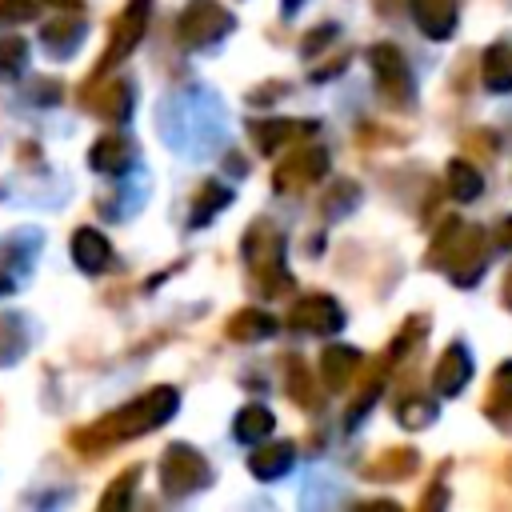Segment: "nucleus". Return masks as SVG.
<instances>
[{"mask_svg": "<svg viewBox=\"0 0 512 512\" xmlns=\"http://www.w3.org/2000/svg\"><path fill=\"white\" fill-rule=\"evenodd\" d=\"M292 460H296L292 444H260V448L248 456V472H252L256 480H276V476H284V472L292 468Z\"/></svg>", "mask_w": 512, "mask_h": 512, "instance_id": "nucleus-14", "label": "nucleus"}, {"mask_svg": "<svg viewBox=\"0 0 512 512\" xmlns=\"http://www.w3.org/2000/svg\"><path fill=\"white\" fill-rule=\"evenodd\" d=\"M236 28V16L220 0H188V8L176 20L184 48H212Z\"/></svg>", "mask_w": 512, "mask_h": 512, "instance_id": "nucleus-3", "label": "nucleus"}, {"mask_svg": "<svg viewBox=\"0 0 512 512\" xmlns=\"http://www.w3.org/2000/svg\"><path fill=\"white\" fill-rule=\"evenodd\" d=\"M40 44H44L48 56H72L84 44V20L80 16H60V20L44 24Z\"/></svg>", "mask_w": 512, "mask_h": 512, "instance_id": "nucleus-10", "label": "nucleus"}, {"mask_svg": "<svg viewBox=\"0 0 512 512\" xmlns=\"http://www.w3.org/2000/svg\"><path fill=\"white\" fill-rule=\"evenodd\" d=\"M208 480H212V468H208V460L196 448H188V444H168L164 448V456H160V488L172 500L192 496Z\"/></svg>", "mask_w": 512, "mask_h": 512, "instance_id": "nucleus-4", "label": "nucleus"}, {"mask_svg": "<svg viewBox=\"0 0 512 512\" xmlns=\"http://www.w3.org/2000/svg\"><path fill=\"white\" fill-rule=\"evenodd\" d=\"M284 376H288V396L300 400L304 408H312V404H316V392H312V380H308L304 364H300V360H288V364H284Z\"/></svg>", "mask_w": 512, "mask_h": 512, "instance_id": "nucleus-21", "label": "nucleus"}, {"mask_svg": "<svg viewBox=\"0 0 512 512\" xmlns=\"http://www.w3.org/2000/svg\"><path fill=\"white\" fill-rule=\"evenodd\" d=\"M88 164L96 168V172H124L128 164H132V144H128V136H116V132H108V136H100L92 148H88Z\"/></svg>", "mask_w": 512, "mask_h": 512, "instance_id": "nucleus-12", "label": "nucleus"}, {"mask_svg": "<svg viewBox=\"0 0 512 512\" xmlns=\"http://www.w3.org/2000/svg\"><path fill=\"white\" fill-rule=\"evenodd\" d=\"M324 168H328L324 148H304V152L288 156V160H284V164L272 172V188H276V192H296V188H308V184H316V180L324 176Z\"/></svg>", "mask_w": 512, "mask_h": 512, "instance_id": "nucleus-6", "label": "nucleus"}, {"mask_svg": "<svg viewBox=\"0 0 512 512\" xmlns=\"http://www.w3.org/2000/svg\"><path fill=\"white\" fill-rule=\"evenodd\" d=\"M84 104L104 124H124L132 116V84L128 80H108V84L96 88V96H84Z\"/></svg>", "mask_w": 512, "mask_h": 512, "instance_id": "nucleus-8", "label": "nucleus"}, {"mask_svg": "<svg viewBox=\"0 0 512 512\" xmlns=\"http://www.w3.org/2000/svg\"><path fill=\"white\" fill-rule=\"evenodd\" d=\"M296 4H300V0H284V8H288V12H292V8H296Z\"/></svg>", "mask_w": 512, "mask_h": 512, "instance_id": "nucleus-24", "label": "nucleus"}, {"mask_svg": "<svg viewBox=\"0 0 512 512\" xmlns=\"http://www.w3.org/2000/svg\"><path fill=\"white\" fill-rule=\"evenodd\" d=\"M352 364H356V352H352V348H328V352L320 356V376L328 380V388H340L344 376L352 372Z\"/></svg>", "mask_w": 512, "mask_h": 512, "instance_id": "nucleus-18", "label": "nucleus"}, {"mask_svg": "<svg viewBox=\"0 0 512 512\" xmlns=\"http://www.w3.org/2000/svg\"><path fill=\"white\" fill-rule=\"evenodd\" d=\"M232 204V192L220 184V180H204L200 184V192H196V200H192V212H188V224L192 228H204L220 208H228Z\"/></svg>", "mask_w": 512, "mask_h": 512, "instance_id": "nucleus-15", "label": "nucleus"}, {"mask_svg": "<svg viewBox=\"0 0 512 512\" xmlns=\"http://www.w3.org/2000/svg\"><path fill=\"white\" fill-rule=\"evenodd\" d=\"M308 128H312L308 120H264V124H252V144H256V152L276 156L284 144H292Z\"/></svg>", "mask_w": 512, "mask_h": 512, "instance_id": "nucleus-9", "label": "nucleus"}, {"mask_svg": "<svg viewBox=\"0 0 512 512\" xmlns=\"http://www.w3.org/2000/svg\"><path fill=\"white\" fill-rule=\"evenodd\" d=\"M40 0H0V20H32Z\"/></svg>", "mask_w": 512, "mask_h": 512, "instance_id": "nucleus-22", "label": "nucleus"}, {"mask_svg": "<svg viewBox=\"0 0 512 512\" xmlns=\"http://www.w3.org/2000/svg\"><path fill=\"white\" fill-rule=\"evenodd\" d=\"M136 480H140V464H128V468L108 484V492L100 496V508H104V512H112V508L128 504V496L136 492Z\"/></svg>", "mask_w": 512, "mask_h": 512, "instance_id": "nucleus-19", "label": "nucleus"}, {"mask_svg": "<svg viewBox=\"0 0 512 512\" xmlns=\"http://www.w3.org/2000/svg\"><path fill=\"white\" fill-rule=\"evenodd\" d=\"M288 324H296L304 332H336L344 324V312L336 308L332 296H304V300L292 304Z\"/></svg>", "mask_w": 512, "mask_h": 512, "instance_id": "nucleus-7", "label": "nucleus"}, {"mask_svg": "<svg viewBox=\"0 0 512 512\" xmlns=\"http://www.w3.org/2000/svg\"><path fill=\"white\" fill-rule=\"evenodd\" d=\"M28 64V40L24 36H0V76L16 80Z\"/></svg>", "mask_w": 512, "mask_h": 512, "instance_id": "nucleus-17", "label": "nucleus"}, {"mask_svg": "<svg viewBox=\"0 0 512 512\" xmlns=\"http://www.w3.org/2000/svg\"><path fill=\"white\" fill-rule=\"evenodd\" d=\"M52 4H68V8H76V0H52Z\"/></svg>", "mask_w": 512, "mask_h": 512, "instance_id": "nucleus-25", "label": "nucleus"}, {"mask_svg": "<svg viewBox=\"0 0 512 512\" xmlns=\"http://www.w3.org/2000/svg\"><path fill=\"white\" fill-rule=\"evenodd\" d=\"M4 292H12V276H8V272H0V296H4Z\"/></svg>", "mask_w": 512, "mask_h": 512, "instance_id": "nucleus-23", "label": "nucleus"}, {"mask_svg": "<svg viewBox=\"0 0 512 512\" xmlns=\"http://www.w3.org/2000/svg\"><path fill=\"white\" fill-rule=\"evenodd\" d=\"M176 408H180V392L168 388V384H160V388L136 396L132 404H124V408L100 416L96 424L76 428V432H72V448H76L80 456H104L112 444L136 440V436H144V432L168 424V420L176 416Z\"/></svg>", "mask_w": 512, "mask_h": 512, "instance_id": "nucleus-1", "label": "nucleus"}, {"mask_svg": "<svg viewBox=\"0 0 512 512\" xmlns=\"http://www.w3.org/2000/svg\"><path fill=\"white\" fill-rule=\"evenodd\" d=\"M148 12H152V0H128V4H124V12H120L116 24H112V40H108V48H104V56H100V64H96V76H104V72H112L120 60H128V52L140 44V36H144V28H148Z\"/></svg>", "mask_w": 512, "mask_h": 512, "instance_id": "nucleus-5", "label": "nucleus"}, {"mask_svg": "<svg viewBox=\"0 0 512 512\" xmlns=\"http://www.w3.org/2000/svg\"><path fill=\"white\" fill-rule=\"evenodd\" d=\"M72 260L84 272H104L112 264V244L96 228H76V236H72Z\"/></svg>", "mask_w": 512, "mask_h": 512, "instance_id": "nucleus-11", "label": "nucleus"}, {"mask_svg": "<svg viewBox=\"0 0 512 512\" xmlns=\"http://www.w3.org/2000/svg\"><path fill=\"white\" fill-rule=\"evenodd\" d=\"M272 424H276V416H272L264 404H248V408L236 412L232 432H236V440H244V444H260V440L272 432Z\"/></svg>", "mask_w": 512, "mask_h": 512, "instance_id": "nucleus-16", "label": "nucleus"}, {"mask_svg": "<svg viewBox=\"0 0 512 512\" xmlns=\"http://www.w3.org/2000/svg\"><path fill=\"white\" fill-rule=\"evenodd\" d=\"M24 340H28V332H24L20 316H0V364H12L24 352Z\"/></svg>", "mask_w": 512, "mask_h": 512, "instance_id": "nucleus-20", "label": "nucleus"}, {"mask_svg": "<svg viewBox=\"0 0 512 512\" xmlns=\"http://www.w3.org/2000/svg\"><path fill=\"white\" fill-rule=\"evenodd\" d=\"M224 332H228V340L256 344V340H268V336L276 332V320H272L268 312H260V308H240V312L224 324Z\"/></svg>", "mask_w": 512, "mask_h": 512, "instance_id": "nucleus-13", "label": "nucleus"}, {"mask_svg": "<svg viewBox=\"0 0 512 512\" xmlns=\"http://www.w3.org/2000/svg\"><path fill=\"white\" fill-rule=\"evenodd\" d=\"M244 260L256 272L264 296L292 288V276L284 272V236L268 220H252V228L244 232Z\"/></svg>", "mask_w": 512, "mask_h": 512, "instance_id": "nucleus-2", "label": "nucleus"}]
</instances>
